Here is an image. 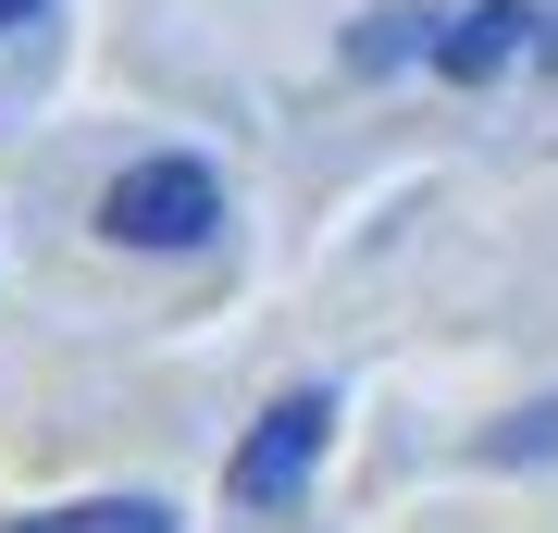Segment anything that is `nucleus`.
Returning a JSON list of instances; mask_svg holds the SVG:
<instances>
[{
    "mask_svg": "<svg viewBox=\"0 0 558 533\" xmlns=\"http://www.w3.org/2000/svg\"><path fill=\"white\" fill-rule=\"evenodd\" d=\"M223 223V186H211V161H124L112 174V198H100V237L112 249H199Z\"/></svg>",
    "mask_w": 558,
    "mask_h": 533,
    "instance_id": "obj_1",
    "label": "nucleus"
},
{
    "mask_svg": "<svg viewBox=\"0 0 558 533\" xmlns=\"http://www.w3.org/2000/svg\"><path fill=\"white\" fill-rule=\"evenodd\" d=\"M323 435H336V397H323V385H299V397H274V410L248 422V447L223 459V496H236V509H286V496L311 484V459H323Z\"/></svg>",
    "mask_w": 558,
    "mask_h": 533,
    "instance_id": "obj_2",
    "label": "nucleus"
},
{
    "mask_svg": "<svg viewBox=\"0 0 558 533\" xmlns=\"http://www.w3.org/2000/svg\"><path fill=\"white\" fill-rule=\"evenodd\" d=\"M534 25H546L534 0H472L459 25H435V62H447L459 87H484V75H509V62L534 50Z\"/></svg>",
    "mask_w": 558,
    "mask_h": 533,
    "instance_id": "obj_3",
    "label": "nucleus"
},
{
    "mask_svg": "<svg viewBox=\"0 0 558 533\" xmlns=\"http://www.w3.org/2000/svg\"><path fill=\"white\" fill-rule=\"evenodd\" d=\"M435 50V13H410V0H385V13L348 25V75H398V62Z\"/></svg>",
    "mask_w": 558,
    "mask_h": 533,
    "instance_id": "obj_4",
    "label": "nucleus"
},
{
    "mask_svg": "<svg viewBox=\"0 0 558 533\" xmlns=\"http://www.w3.org/2000/svg\"><path fill=\"white\" fill-rule=\"evenodd\" d=\"M0 533H174V509H161V496H75V509L0 521Z\"/></svg>",
    "mask_w": 558,
    "mask_h": 533,
    "instance_id": "obj_5",
    "label": "nucleus"
},
{
    "mask_svg": "<svg viewBox=\"0 0 558 533\" xmlns=\"http://www.w3.org/2000/svg\"><path fill=\"white\" fill-rule=\"evenodd\" d=\"M534 447L558 459V410H509V435H497V459H534Z\"/></svg>",
    "mask_w": 558,
    "mask_h": 533,
    "instance_id": "obj_6",
    "label": "nucleus"
},
{
    "mask_svg": "<svg viewBox=\"0 0 558 533\" xmlns=\"http://www.w3.org/2000/svg\"><path fill=\"white\" fill-rule=\"evenodd\" d=\"M25 13H50V0H0V38H13V25H25Z\"/></svg>",
    "mask_w": 558,
    "mask_h": 533,
    "instance_id": "obj_7",
    "label": "nucleus"
},
{
    "mask_svg": "<svg viewBox=\"0 0 558 533\" xmlns=\"http://www.w3.org/2000/svg\"><path fill=\"white\" fill-rule=\"evenodd\" d=\"M534 50H546V75H558V13H546V25H534Z\"/></svg>",
    "mask_w": 558,
    "mask_h": 533,
    "instance_id": "obj_8",
    "label": "nucleus"
}]
</instances>
